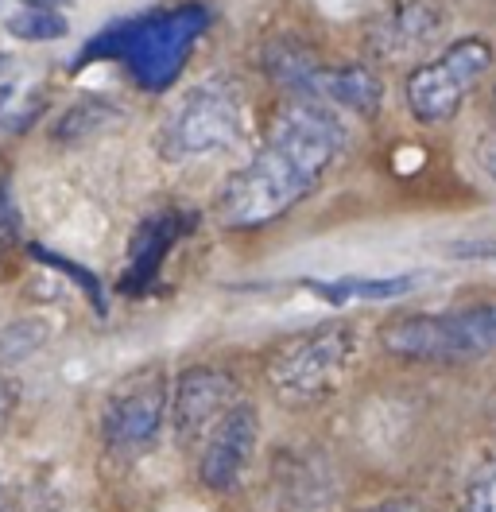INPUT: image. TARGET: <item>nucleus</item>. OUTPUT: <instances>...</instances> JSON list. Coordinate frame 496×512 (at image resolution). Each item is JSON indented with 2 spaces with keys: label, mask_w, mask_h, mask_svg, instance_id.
<instances>
[{
  "label": "nucleus",
  "mask_w": 496,
  "mask_h": 512,
  "mask_svg": "<svg viewBox=\"0 0 496 512\" xmlns=\"http://www.w3.org/2000/svg\"><path fill=\"white\" fill-rule=\"evenodd\" d=\"M307 288L326 299V303H384V299H400L407 291L419 288V276H341V280H307Z\"/></svg>",
  "instance_id": "nucleus-11"
},
{
  "label": "nucleus",
  "mask_w": 496,
  "mask_h": 512,
  "mask_svg": "<svg viewBox=\"0 0 496 512\" xmlns=\"http://www.w3.org/2000/svg\"><path fill=\"white\" fill-rule=\"evenodd\" d=\"M16 225H20V218H16V206H12V194H8V175L0 171V229L12 233Z\"/></svg>",
  "instance_id": "nucleus-18"
},
{
  "label": "nucleus",
  "mask_w": 496,
  "mask_h": 512,
  "mask_svg": "<svg viewBox=\"0 0 496 512\" xmlns=\"http://www.w3.org/2000/svg\"><path fill=\"white\" fill-rule=\"evenodd\" d=\"M260 443V416L252 404H233L206 435V450L198 458V481L214 493H229L245 478L248 462Z\"/></svg>",
  "instance_id": "nucleus-8"
},
{
  "label": "nucleus",
  "mask_w": 496,
  "mask_h": 512,
  "mask_svg": "<svg viewBox=\"0 0 496 512\" xmlns=\"http://www.w3.org/2000/svg\"><path fill=\"white\" fill-rule=\"evenodd\" d=\"M357 353V338L349 326H318L287 346H279L268 361V381L283 404H310L334 392Z\"/></svg>",
  "instance_id": "nucleus-5"
},
{
  "label": "nucleus",
  "mask_w": 496,
  "mask_h": 512,
  "mask_svg": "<svg viewBox=\"0 0 496 512\" xmlns=\"http://www.w3.org/2000/svg\"><path fill=\"white\" fill-rule=\"evenodd\" d=\"M462 512H496V462H485L465 485Z\"/></svg>",
  "instance_id": "nucleus-17"
},
{
  "label": "nucleus",
  "mask_w": 496,
  "mask_h": 512,
  "mask_svg": "<svg viewBox=\"0 0 496 512\" xmlns=\"http://www.w3.org/2000/svg\"><path fill=\"white\" fill-rule=\"evenodd\" d=\"M167 404H171V388L159 373L132 377L101 408L105 447L121 450V454H136V450L152 447L159 431H163V423H167Z\"/></svg>",
  "instance_id": "nucleus-7"
},
{
  "label": "nucleus",
  "mask_w": 496,
  "mask_h": 512,
  "mask_svg": "<svg viewBox=\"0 0 496 512\" xmlns=\"http://www.w3.org/2000/svg\"><path fill=\"white\" fill-rule=\"evenodd\" d=\"M8 32L16 39H28V43H47V39H62L70 32L66 16L47 8V4H24V12H16L8 20Z\"/></svg>",
  "instance_id": "nucleus-13"
},
{
  "label": "nucleus",
  "mask_w": 496,
  "mask_h": 512,
  "mask_svg": "<svg viewBox=\"0 0 496 512\" xmlns=\"http://www.w3.org/2000/svg\"><path fill=\"white\" fill-rule=\"evenodd\" d=\"M369 512H427L423 505H415V501H384V505H376Z\"/></svg>",
  "instance_id": "nucleus-20"
},
{
  "label": "nucleus",
  "mask_w": 496,
  "mask_h": 512,
  "mask_svg": "<svg viewBox=\"0 0 496 512\" xmlns=\"http://www.w3.org/2000/svg\"><path fill=\"white\" fill-rule=\"evenodd\" d=\"M442 28V16L427 4H407L400 12H392L384 24H376V47L388 51L392 59L411 55L415 47H427Z\"/></svg>",
  "instance_id": "nucleus-12"
},
{
  "label": "nucleus",
  "mask_w": 496,
  "mask_h": 512,
  "mask_svg": "<svg viewBox=\"0 0 496 512\" xmlns=\"http://www.w3.org/2000/svg\"><path fill=\"white\" fill-rule=\"evenodd\" d=\"M206 20H210L206 8L179 4L167 12L113 24L109 32H101L86 43L82 59H74V70L97 63V59H121L144 90H167L179 78L198 35L206 32Z\"/></svg>",
  "instance_id": "nucleus-2"
},
{
  "label": "nucleus",
  "mask_w": 496,
  "mask_h": 512,
  "mask_svg": "<svg viewBox=\"0 0 496 512\" xmlns=\"http://www.w3.org/2000/svg\"><path fill=\"white\" fill-rule=\"evenodd\" d=\"M245 132V105L229 82H202L171 109L159 132V152L186 163L233 148Z\"/></svg>",
  "instance_id": "nucleus-3"
},
{
  "label": "nucleus",
  "mask_w": 496,
  "mask_h": 512,
  "mask_svg": "<svg viewBox=\"0 0 496 512\" xmlns=\"http://www.w3.org/2000/svg\"><path fill=\"white\" fill-rule=\"evenodd\" d=\"M16 404H20L16 388H12V381L0 373V431L8 427V419H12V412H16Z\"/></svg>",
  "instance_id": "nucleus-19"
},
{
  "label": "nucleus",
  "mask_w": 496,
  "mask_h": 512,
  "mask_svg": "<svg viewBox=\"0 0 496 512\" xmlns=\"http://www.w3.org/2000/svg\"><path fill=\"white\" fill-rule=\"evenodd\" d=\"M113 113H117L113 105H105V101H93V97H86L82 105H74V109L62 117V125L55 128V132H59V140H78V136H86V128L109 125V117H113Z\"/></svg>",
  "instance_id": "nucleus-15"
},
{
  "label": "nucleus",
  "mask_w": 496,
  "mask_h": 512,
  "mask_svg": "<svg viewBox=\"0 0 496 512\" xmlns=\"http://www.w3.org/2000/svg\"><path fill=\"white\" fill-rule=\"evenodd\" d=\"M43 342H47V326L35 319H20L0 334V353H4V357H28V353H35Z\"/></svg>",
  "instance_id": "nucleus-16"
},
{
  "label": "nucleus",
  "mask_w": 496,
  "mask_h": 512,
  "mask_svg": "<svg viewBox=\"0 0 496 512\" xmlns=\"http://www.w3.org/2000/svg\"><path fill=\"white\" fill-rule=\"evenodd\" d=\"M380 346L411 361H473L496 353V303L454 315H411L380 330Z\"/></svg>",
  "instance_id": "nucleus-4"
},
{
  "label": "nucleus",
  "mask_w": 496,
  "mask_h": 512,
  "mask_svg": "<svg viewBox=\"0 0 496 512\" xmlns=\"http://www.w3.org/2000/svg\"><path fill=\"white\" fill-rule=\"evenodd\" d=\"M237 404V377H229L225 369L214 365H190L175 381V396H171V423L175 435L190 443L202 431H210L217 419L225 416Z\"/></svg>",
  "instance_id": "nucleus-9"
},
{
  "label": "nucleus",
  "mask_w": 496,
  "mask_h": 512,
  "mask_svg": "<svg viewBox=\"0 0 496 512\" xmlns=\"http://www.w3.org/2000/svg\"><path fill=\"white\" fill-rule=\"evenodd\" d=\"M0 512H12V505H8V493H4V481H0Z\"/></svg>",
  "instance_id": "nucleus-22"
},
{
  "label": "nucleus",
  "mask_w": 496,
  "mask_h": 512,
  "mask_svg": "<svg viewBox=\"0 0 496 512\" xmlns=\"http://www.w3.org/2000/svg\"><path fill=\"white\" fill-rule=\"evenodd\" d=\"M485 171L493 175V183H496V140L489 144V148H485Z\"/></svg>",
  "instance_id": "nucleus-21"
},
{
  "label": "nucleus",
  "mask_w": 496,
  "mask_h": 512,
  "mask_svg": "<svg viewBox=\"0 0 496 512\" xmlns=\"http://www.w3.org/2000/svg\"><path fill=\"white\" fill-rule=\"evenodd\" d=\"M345 148L341 121L318 97H295L272 117L260 152L225 183L217 214L229 229H256L299 206Z\"/></svg>",
  "instance_id": "nucleus-1"
},
{
  "label": "nucleus",
  "mask_w": 496,
  "mask_h": 512,
  "mask_svg": "<svg viewBox=\"0 0 496 512\" xmlns=\"http://www.w3.org/2000/svg\"><path fill=\"white\" fill-rule=\"evenodd\" d=\"M186 229H190V214H183V210H163V214H152V218L140 222L121 276L124 295H140V291L152 288V280L159 276L167 253L179 245V237Z\"/></svg>",
  "instance_id": "nucleus-10"
},
{
  "label": "nucleus",
  "mask_w": 496,
  "mask_h": 512,
  "mask_svg": "<svg viewBox=\"0 0 496 512\" xmlns=\"http://www.w3.org/2000/svg\"><path fill=\"white\" fill-rule=\"evenodd\" d=\"M493 66V43L489 39H458L450 43L438 59L415 66L407 74V86H403V97H407V109L419 125H446L462 113L465 97L473 94V86L489 74Z\"/></svg>",
  "instance_id": "nucleus-6"
},
{
  "label": "nucleus",
  "mask_w": 496,
  "mask_h": 512,
  "mask_svg": "<svg viewBox=\"0 0 496 512\" xmlns=\"http://www.w3.org/2000/svg\"><path fill=\"white\" fill-rule=\"evenodd\" d=\"M28 253L39 260V264H47V268H59L66 280H74L78 288L86 291V299L93 303V311L97 315H105V288H101V280L93 276L90 268H82V264H74V260H66V256H59V253H51V249H43V245H28Z\"/></svg>",
  "instance_id": "nucleus-14"
}]
</instances>
